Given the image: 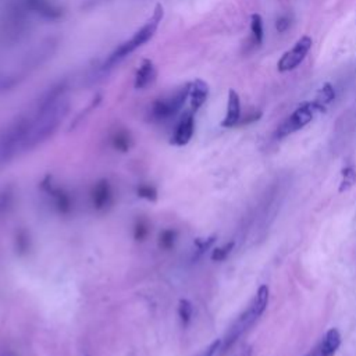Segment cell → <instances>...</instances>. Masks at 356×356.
Segmentation results:
<instances>
[{
    "label": "cell",
    "mask_w": 356,
    "mask_h": 356,
    "mask_svg": "<svg viewBox=\"0 0 356 356\" xmlns=\"http://www.w3.org/2000/svg\"><path fill=\"white\" fill-rule=\"evenodd\" d=\"M163 15H164V8H163L161 4H157V6L154 7V11H153L152 17L146 21V24H145L140 29H138L128 40L122 42V43L103 61V64H102V65L99 67V70H97V74H99V75H104V74L110 72L115 65H118V64H120L124 58H127L131 53H134L136 49H139V47L143 46L146 42H149V40L154 36V33H156V31H157V28H159V25H160V22H161V19H163Z\"/></svg>",
    "instance_id": "cell-1"
},
{
    "label": "cell",
    "mask_w": 356,
    "mask_h": 356,
    "mask_svg": "<svg viewBox=\"0 0 356 356\" xmlns=\"http://www.w3.org/2000/svg\"><path fill=\"white\" fill-rule=\"evenodd\" d=\"M252 355V348L250 346H245L243 349H241L238 353H235L234 356H250Z\"/></svg>",
    "instance_id": "cell-27"
},
{
    "label": "cell",
    "mask_w": 356,
    "mask_h": 356,
    "mask_svg": "<svg viewBox=\"0 0 356 356\" xmlns=\"http://www.w3.org/2000/svg\"><path fill=\"white\" fill-rule=\"evenodd\" d=\"M214 241H216V236H209V238H206V239H197L195 243H196V246H197V252L199 253H203L204 250H207L213 243H214Z\"/></svg>",
    "instance_id": "cell-24"
},
{
    "label": "cell",
    "mask_w": 356,
    "mask_h": 356,
    "mask_svg": "<svg viewBox=\"0 0 356 356\" xmlns=\"http://www.w3.org/2000/svg\"><path fill=\"white\" fill-rule=\"evenodd\" d=\"M90 202L93 209L103 211L113 203V188L107 179H99L90 189Z\"/></svg>",
    "instance_id": "cell-7"
},
{
    "label": "cell",
    "mask_w": 356,
    "mask_h": 356,
    "mask_svg": "<svg viewBox=\"0 0 356 356\" xmlns=\"http://www.w3.org/2000/svg\"><path fill=\"white\" fill-rule=\"evenodd\" d=\"M289 24H291L289 17H288V15H281V17H278V19L275 21V29H277L280 33H282V32H285V31L289 28Z\"/></svg>",
    "instance_id": "cell-23"
},
{
    "label": "cell",
    "mask_w": 356,
    "mask_h": 356,
    "mask_svg": "<svg viewBox=\"0 0 356 356\" xmlns=\"http://www.w3.org/2000/svg\"><path fill=\"white\" fill-rule=\"evenodd\" d=\"M234 246H235L234 242H228V243H225L224 246H220V248L213 249V252H211V260H214V261H221V260L227 259V256L231 253V250L234 249Z\"/></svg>",
    "instance_id": "cell-20"
},
{
    "label": "cell",
    "mask_w": 356,
    "mask_h": 356,
    "mask_svg": "<svg viewBox=\"0 0 356 356\" xmlns=\"http://www.w3.org/2000/svg\"><path fill=\"white\" fill-rule=\"evenodd\" d=\"M175 242V231L172 229H164L160 235V246L164 249H170L174 246Z\"/></svg>",
    "instance_id": "cell-22"
},
{
    "label": "cell",
    "mask_w": 356,
    "mask_h": 356,
    "mask_svg": "<svg viewBox=\"0 0 356 356\" xmlns=\"http://www.w3.org/2000/svg\"><path fill=\"white\" fill-rule=\"evenodd\" d=\"M250 32H252L253 43L261 44V42H263V19H261L260 14L250 15Z\"/></svg>",
    "instance_id": "cell-16"
},
{
    "label": "cell",
    "mask_w": 356,
    "mask_h": 356,
    "mask_svg": "<svg viewBox=\"0 0 356 356\" xmlns=\"http://www.w3.org/2000/svg\"><path fill=\"white\" fill-rule=\"evenodd\" d=\"M104 1H107V0H85L83 4H82V8H85V10H92V8L100 6V4L104 3Z\"/></svg>",
    "instance_id": "cell-26"
},
{
    "label": "cell",
    "mask_w": 356,
    "mask_h": 356,
    "mask_svg": "<svg viewBox=\"0 0 356 356\" xmlns=\"http://www.w3.org/2000/svg\"><path fill=\"white\" fill-rule=\"evenodd\" d=\"M209 96V85L202 81L196 79L191 82V89H189V102H191V110L196 113L207 100Z\"/></svg>",
    "instance_id": "cell-11"
},
{
    "label": "cell",
    "mask_w": 356,
    "mask_h": 356,
    "mask_svg": "<svg viewBox=\"0 0 356 356\" xmlns=\"http://www.w3.org/2000/svg\"><path fill=\"white\" fill-rule=\"evenodd\" d=\"M113 145L115 149H118L121 152H127L131 145L129 135L127 132H117L113 138Z\"/></svg>",
    "instance_id": "cell-19"
},
{
    "label": "cell",
    "mask_w": 356,
    "mask_h": 356,
    "mask_svg": "<svg viewBox=\"0 0 356 356\" xmlns=\"http://www.w3.org/2000/svg\"><path fill=\"white\" fill-rule=\"evenodd\" d=\"M24 6L46 19H57L63 15V8L53 0H24Z\"/></svg>",
    "instance_id": "cell-8"
},
{
    "label": "cell",
    "mask_w": 356,
    "mask_h": 356,
    "mask_svg": "<svg viewBox=\"0 0 356 356\" xmlns=\"http://www.w3.org/2000/svg\"><path fill=\"white\" fill-rule=\"evenodd\" d=\"M341 184H339V192H346L349 191L355 184H356V170L353 168V165H346L342 168L341 171Z\"/></svg>",
    "instance_id": "cell-15"
},
{
    "label": "cell",
    "mask_w": 356,
    "mask_h": 356,
    "mask_svg": "<svg viewBox=\"0 0 356 356\" xmlns=\"http://www.w3.org/2000/svg\"><path fill=\"white\" fill-rule=\"evenodd\" d=\"M189 89L191 83H186L175 89L174 92L156 99L149 107V120L154 122H164L175 117L184 107L186 99L189 97Z\"/></svg>",
    "instance_id": "cell-3"
},
{
    "label": "cell",
    "mask_w": 356,
    "mask_h": 356,
    "mask_svg": "<svg viewBox=\"0 0 356 356\" xmlns=\"http://www.w3.org/2000/svg\"><path fill=\"white\" fill-rule=\"evenodd\" d=\"M46 192L51 196L53 203L60 213H68L71 210V199L63 189L51 188L50 185H47Z\"/></svg>",
    "instance_id": "cell-14"
},
{
    "label": "cell",
    "mask_w": 356,
    "mask_h": 356,
    "mask_svg": "<svg viewBox=\"0 0 356 356\" xmlns=\"http://www.w3.org/2000/svg\"><path fill=\"white\" fill-rule=\"evenodd\" d=\"M31 114H22L15 118L0 134V165L10 161L19 152H25V143L29 131Z\"/></svg>",
    "instance_id": "cell-2"
},
{
    "label": "cell",
    "mask_w": 356,
    "mask_h": 356,
    "mask_svg": "<svg viewBox=\"0 0 356 356\" xmlns=\"http://www.w3.org/2000/svg\"><path fill=\"white\" fill-rule=\"evenodd\" d=\"M195 113L192 110L184 113L171 136V143L175 146H185L193 136L195 132Z\"/></svg>",
    "instance_id": "cell-6"
},
{
    "label": "cell",
    "mask_w": 356,
    "mask_h": 356,
    "mask_svg": "<svg viewBox=\"0 0 356 356\" xmlns=\"http://www.w3.org/2000/svg\"><path fill=\"white\" fill-rule=\"evenodd\" d=\"M341 346V334L337 328H330L325 332L324 341L318 348V356H334Z\"/></svg>",
    "instance_id": "cell-12"
},
{
    "label": "cell",
    "mask_w": 356,
    "mask_h": 356,
    "mask_svg": "<svg viewBox=\"0 0 356 356\" xmlns=\"http://www.w3.org/2000/svg\"><path fill=\"white\" fill-rule=\"evenodd\" d=\"M241 121V100L239 95L234 90L229 89L228 92V102H227V113L224 120L221 121V127L224 128H231L236 125Z\"/></svg>",
    "instance_id": "cell-9"
},
{
    "label": "cell",
    "mask_w": 356,
    "mask_h": 356,
    "mask_svg": "<svg viewBox=\"0 0 356 356\" xmlns=\"http://www.w3.org/2000/svg\"><path fill=\"white\" fill-rule=\"evenodd\" d=\"M312 46H313V40L310 36L305 35V36L299 38L296 40V43L280 57V60L277 63V70L280 72H289V71H293L295 68H298L306 58Z\"/></svg>",
    "instance_id": "cell-5"
},
{
    "label": "cell",
    "mask_w": 356,
    "mask_h": 356,
    "mask_svg": "<svg viewBox=\"0 0 356 356\" xmlns=\"http://www.w3.org/2000/svg\"><path fill=\"white\" fill-rule=\"evenodd\" d=\"M324 106L328 107L335 100V89L330 82H324L323 86L318 89L317 96H316Z\"/></svg>",
    "instance_id": "cell-17"
},
{
    "label": "cell",
    "mask_w": 356,
    "mask_h": 356,
    "mask_svg": "<svg viewBox=\"0 0 356 356\" xmlns=\"http://www.w3.org/2000/svg\"><path fill=\"white\" fill-rule=\"evenodd\" d=\"M138 196L139 197H143L146 200H150V202H154L157 200V191L153 185H149V184H143L138 188Z\"/></svg>",
    "instance_id": "cell-21"
},
{
    "label": "cell",
    "mask_w": 356,
    "mask_h": 356,
    "mask_svg": "<svg viewBox=\"0 0 356 356\" xmlns=\"http://www.w3.org/2000/svg\"><path fill=\"white\" fill-rule=\"evenodd\" d=\"M156 76H157V71L153 61L147 58L143 60L135 74V83H134L135 89H146L154 82Z\"/></svg>",
    "instance_id": "cell-10"
},
{
    "label": "cell",
    "mask_w": 356,
    "mask_h": 356,
    "mask_svg": "<svg viewBox=\"0 0 356 356\" xmlns=\"http://www.w3.org/2000/svg\"><path fill=\"white\" fill-rule=\"evenodd\" d=\"M192 314H193L192 303L188 299H181L178 303V316L184 327H186L191 323Z\"/></svg>",
    "instance_id": "cell-18"
},
{
    "label": "cell",
    "mask_w": 356,
    "mask_h": 356,
    "mask_svg": "<svg viewBox=\"0 0 356 356\" xmlns=\"http://www.w3.org/2000/svg\"><path fill=\"white\" fill-rule=\"evenodd\" d=\"M325 110H327V106H324L317 97L299 104L293 110V113L289 117H286L282 121V124L277 128L275 136L281 139L305 128L307 124H310L314 120L317 114L324 113Z\"/></svg>",
    "instance_id": "cell-4"
},
{
    "label": "cell",
    "mask_w": 356,
    "mask_h": 356,
    "mask_svg": "<svg viewBox=\"0 0 356 356\" xmlns=\"http://www.w3.org/2000/svg\"><path fill=\"white\" fill-rule=\"evenodd\" d=\"M149 229L146 225H143L140 221H139V225L135 227V238L139 241V239H143L146 235H147Z\"/></svg>",
    "instance_id": "cell-25"
},
{
    "label": "cell",
    "mask_w": 356,
    "mask_h": 356,
    "mask_svg": "<svg viewBox=\"0 0 356 356\" xmlns=\"http://www.w3.org/2000/svg\"><path fill=\"white\" fill-rule=\"evenodd\" d=\"M268 298H270V289L266 284H261L259 288H257V292H256V296L252 302V305L249 306L252 314L259 318L267 309V305H268Z\"/></svg>",
    "instance_id": "cell-13"
}]
</instances>
